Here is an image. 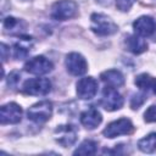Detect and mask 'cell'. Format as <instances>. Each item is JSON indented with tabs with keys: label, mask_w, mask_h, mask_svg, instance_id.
<instances>
[{
	"label": "cell",
	"mask_w": 156,
	"mask_h": 156,
	"mask_svg": "<svg viewBox=\"0 0 156 156\" xmlns=\"http://www.w3.org/2000/svg\"><path fill=\"white\" fill-rule=\"evenodd\" d=\"M32 48V38L30 37H21L13 45V56L17 60L24 58Z\"/></svg>",
	"instance_id": "15"
},
{
	"label": "cell",
	"mask_w": 156,
	"mask_h": 156,
	"mask_svg": "<svg viewBox=\"0 0 156 156\" xmlns=\"http://www.w3.org/2000/svg\"><path fill=\"white\" fill-rule=\"evenodd\" d=\"M52 63L51 61H49L48 58H45L44 56H35L33 58H30L26 65H24V69L32 74H46L52 69Z\"/></svg>",
	"instance_id": "9"
},
{
	"label": "cell",
	"mask_w": 156,
	"mask_h": 156,
	"mask_svg": "<svg viewBox=\"0 0 156 156\" xmlns=\"http://www.w3.org/2000/svg\"><path fill=\"white\" fill-rule=\"evenodd\" d=\"M134 126L128 118H119L117 121L111 122L106 126V128L102 130V134L106 138H116L118 135H127L133 133Z\"/></svg>",
	"instance_id": "3"
},
{
	"label": "cell",
	"mask_w": 156,
	"mask_h": 156,
	"mask_svg": "<svg viewBox=\"0 0 156 156\" xmlns=\"http://www.w3.org/2000/svg\"><path fill=\"white\" fill-rule=\"evenodd\" d=\"M144 116H145V121L146 122H156V106L155 105L150 106L145 111Z\"/></svg>",
	"instance_id": "20"
},
{
	"label": "cell",
	"mask_w": 156,
	"mask_h": 156,
	"mask_svg": "<svg viewBox=\"0 0 156 156\" xmlns=\"http://www.w3.org/2000/svg\"><path fill=\"white\" fill-rule=\"evenodd\" d=\"M135 0H116V6L121 11H128Z\"/></svg>",
	"instance_id": "21"
},
{
	"label": "cell",
	"mask_w": 156,
	"mask_h": 156,
	"mask_svg": "<svg viewBox=\"0 0 156 156\" xmlns=\"http://www.w3.org/2000/svg\"><path fill=\"white\" fill-rule=\"evenodd\" d=\"M133 28L138 35L150 37L156 30V23L150 16H141L133 23Z\"/></svg>",
	"instance_id": "12"
},
{
	"label": "cell",
	"mask_w": 156,
	"mask_h": 156,
	"mask_svg": "<svg viewBox=\"0 0 156 156\" xmlns=\"http://www.w3.org/2000/svg\"><path fill=\"white\" fill-rule=\"evenodd\" d=\"M90 20H91V27L90 28L98 35L105 37V35H111V34L117 32L116 23L110 17H107L106 15L94 13V15H91Z\"/></svg>",
	"instance_id": "1"
},
{
	"label": "cell",
	"mask_w": 156,
	"mask_h": 156,
	"mask_svg": "<svg viewBox=\"0 0 156 156\" xmlns=\"http://www.w3.org/2000/svg\"><path fill=\"white\" fill-rule=\"evenodd\" d=\"M96 152V143L93 140H84L74 151L76 155H93Z\"/></svg>",
	"instance_id": "19"
},
{
	"label": "cell",
	"mask_w": 156,
	"mask_h": 156,
	"mask_svg": "<svg viewBox=\"0 0 156 156\" xmlns=\"http://www.w3.org/2000/svg\"><path fill=\"white\" fill-rule=\"evenodd\" d=\"M135 84L143 90H152L156 94V78H152L146 73L139 74L135 78Z\"/></svg>",
	"instance_id": "17"
},
{
	"label": "cell",
	"mask_w": 156,
	"mask_h": 156,
	"mask_svg": "<svg viewBox=\"0 0 156 156\" xmlns=\"http://www.w3.org/2000/svg\"><path fill=\"white\" fill-rule=\"evenodd\" d=\"M101 105L107 111H116L123 106V98L115 88L106 87L102 91Z\"/></svg>",
	"instance_id": "6"
},
{
	"label": "cell",
	"mask_w": 156,
	"mask_h": 156,
	"mask_svg": "<svg viewBox=\"0 0 156 156\" xmlns=\"http://www.w3.org/2000/svg\"><path fill=\"white\" fill-rule=\"evenodd\" d=\"M100 78L107 87L111 88H118L124 84V77L117 69H107L101 73Z\"/></svg>",
	"instance_id": "14"
},
{
	"label": "cell",
	"mask_w": 156,
	"mask_h": 156,
	"mask_svg": "<svg viewBox=\"0 0 156 156\" xmlns=\"http://www.w3.org/2000/svg\"><path fill=\"white\" fill-rule=\"evenodd\" d=\"M98 93V82L93 77L82 78L77 83V94L83 100H89Z\"/></svg>",
	"instance_id": "10"
},
{
	"label": "cell",
	"mask_w": 156,
	"mask_h": 156,
	"mask_svg": "<svg viewBox=\"0 0 156 156\" xmlns=\"http://www.w3.org/2000/svg\"><path fill=\"white\" fill-rule=\"evenodd\" d=\"M66 68L73 76H82L87 72L88 65L85 58L78 52H71L66 57Z\"/></svg>",
	"instance_id": "8"
},
{
	"label": "cell",
	"mask_w": 156,
	"mask_h": 156,
	"mask_svg": "<svg viewBox=\"0 0 156 156\" xmlns=\"http://www.w3.org/2000/svg\"><path fill=\"white\" fill-rule=\"evenodd\" d=\"M78 10L77 4L73 0L56 1L51 7V17L57 21H66L76 16Z\"/></svg>",
	"instance_id": "2"
},
{
	"label": "cell",
	"mask_w": 156,
	"mask_h": 156,
	"mask_svg": "<svg viewBox=\"0 0 156 156\" xmlns=\"http://www.w3.org/2000/svg\"><path fill=\"white\" fill-rule=\"evenodd\" d=\"M138 147L143 152H147V154L156 151V133H151L145 138L140 139L138 141Z\"/></svg>",
	"instance_id": "18"
},
{
	"label": "cell",
	"mask_w": 156,
	"mask_h": 156,
	"mask_svg": "<svg viewBox=\"0 0 156 156\" xmlns=\"http://www.w3.org/2000/svg\"><path fill=\"white\" fill-rule=\"evenodd\" d=\"M52 113V105L50 101H40L34 104L28 108V118L35 123H43L46 122Z\"/></svg>",
	"instance_id": "4"
},
{
	"label": "cell",
	"mask_w": 156,
	"mask_h": 156,
	"mask_svg": "<svg viewBox=\"0 0 156 156\" xmlns=\"http://www.w3.org/2000/svg\"><path fill=\"white\" fill-rule=\"evenodd\" d=\"M1 52H2V61H5L7 57V46L5 44H1Z\"/></svg>",
	"instance_id": "24"
},
{
	"label": "cell",
	"mask_w": 156,
	"mask_h": 156,
	"mask_svg": "<svg viewBox=\"0 0 156 156\" xmlns=\"http://www.w3.org/2000/svg\"><path fill=\"white\" fill-rule=\"evenodd\" d=\"M56 140L63 147H68L73 145L77 140V132L72 126H60L55 130Z\"/></svg>",
	"instance_id": "11"
},
{
	"label": "cell",
	"mask_w": 156,
	"mask_h": 156,
	"mask_svg": "<svg viewBox=\"0 0 156 156\" xmlns=\"http://www.w3.org/2000/svg\"><path fill=\"white\" fill-rule=\"evenodd\" d=\"M101 121H102L101 113L95 107H90V108H88L87 111H84L80 115V122L88 129L96 128L101 123Z\"/></svg>",
	"instance_id": "13"
},
{
	"label": "cell",
	"mask_w": 156,
	"mask_h": 156,
	"mask_svg": "<svg viewBox=\"0 0 156 156\" xmlns=\"http://www.w3.org/2000/svg\"><path fill=\"white\" fill-rule=\"evenodd\" d=\"M126 46L133 54H141L147 49L146 41L136 35H129L126 38Z\"/></svg>",
	"instance_id": "16"
},
{
	"label": "cell",
	"mask_w": 156,
	"mask_h": 156,
	"mask_svg": "<svg viewBox=\"0 0 156 156\" xmlns=\"http://www.w3.org/2000/svg\"><path fill=\"white\" fill-rule=\"evenodd\" d=\"M145 101V98L143 95H135L133 99H132V102H130V106L133 108H139V106Z\"/></svg>",
	"instance_id": "22"
},
{
	"label": "cell",
	"mask_w": 156,
	"mask_h": 156,
	"mask_svg": "<svg viewBox=\"0 0 156 156\" xmlns=\"http://www.w3.org/2000/svg\"><path fill=\"white\" fill-rule=\"evenodd\" d=\"M22 90L28 95H46L51 90V83L46 78H33L24 82Z\"/></svg>",
	"instance_id": "5"
},
{
	"label": "cell",
	"mask_w": 156,
	"mask_h": 156,
	"mask_svg": "<svg viewBox=\"0 0 156 156\" xmlns=\"http://www.w3.org/2000/svg\"><path fill=\"white\" fill-rule=\"evenodd\" d=\"M21 117H22V108L20 105L15 102H10L1 106L0 110L1 124H16L21 121Z\"/></svg>",
	"instance_id": "7"
},
{
	"label": "cell",
	"mask_w": 156,
	"mask_h": 156,
	"mask_svg": "<svg viewBox=\"0 0 156 156\" xmlns=\"http://www.w3.org/2000/svg\"><path fill=\"white\" fill-rule=\"evenodd\" d=\"M18 23V21L13 17H7L6 20H4V28L5 29H12L15 28V26Z\"/></svg>",
	"instance_id": "23"
}]
</instances>
